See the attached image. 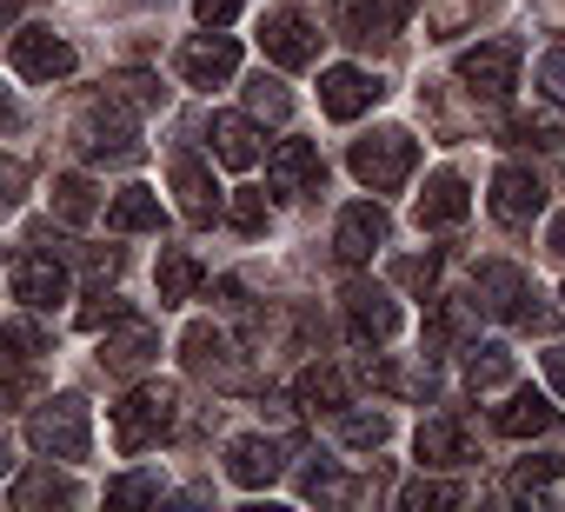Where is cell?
<instances>
[{
  "label": "cell",
  "mask_w": 565,
  "mask_h": 512,
  "mask_svg": "<svg viewBox=\"0 0 565 512\" xmlns=\"http://www.w3.org/2000/svg\"><path fill=\"white\" fill-rule=\"evenodd\" d=\"M28 446H34L41 459H87V446H94L87 399H81V393H61V399H47V406L28 419Z\"/></svg>",
  "instance_id": "obj_3"
},
{
  "label": "cell",
  "mask_w": 565,
  "mask_h": 512,
  "mask_svg": "<svg viewBox=\"0 0 565 512\" xmlns=\"http://www.w3.org/2000/svg\"><path fill=\"white\" fill-rule=\"evenodd\" d=\"M380 94H386V87H380L366 67H327V74H320V107H327L333 120H360Z\"/></svg>",
  "instance_id": "obj_18"
},
{
  "label": "cell",
  "mask_w": 565,
  "mask_h": 512,
  "mask_svg": "<svg viewBox=\"0 0 565 512\" xmlns=\"http://www.w3.org/2000/svg\"><path fill=\"white\" fill-rule=\"evenodd\" d=\"M173 426H180V386H167V380H147V386H134V393L114 406V446H120L127 459L153 452Z\"/></svg>",
  "instance_id": "obj_1"
},
{
  "label": "cell",
  "mask_w": 565,
  "mask_h": 512,
  "mask_svg": "<svg viewBox=\"0 0 565 512\" xmlns=\"http://www.w3.org/2000/svg\"><path fill=\"white\" fill-rule=\"evenodd\" d=\"M466 380H472V386H505V380H512V353H505L499 340L466 346Z\"/></svg>",
  "instance_id": "obj_34"
},
{
  "label": "cell",
  "mask_w": 565,
  "mask_h": 512,
  "mask_svg": "<svg viewBox=\"0 0 565 512\" xmlns=\"http://www.w3.org/2000/svg\"><path fill=\"white\" fill-rule=\"evenodd\" d=\"M226 479H233V486H246V492L273 486V479H279V446H273V439H259V433H239V439L226 446Z\"/></svg>",
  "instance_id": "obj_20"
},
{
  "label": "cell",
  "mask_w": 565,
  "mask_h": 512,
  "mask_svg": "<svg viewBox=\"0 0 565 512\" xmlns=\"http://www.w3.org/2000/svg\"><path fill=\"white\" fill-rule=\"evenodd\" d=\"M0 472H8V439H0Z\"/></svg>",
  "instance_id": "obj_52"
},
{
  "label": "cell",
  "mask_w": 565,
  "mask_h": 512,
  "mask_svg": "<svg viewBox=\"0 0 565 512\" xmlns=\"http://www.w3.org/2000/svg\"><path fill=\"white\" fill-rule=\"evenodd\" d=\"M180 360H186V373H200V380H213V386H246V366L233 360L226 333H220V327H206V320L180 333Z\"/></svg>",
  "instance_id": "obj_12"
},
{
  "label": "cell",
  "mask_w": 565,
  "mask_h": 512,
  "mask_svg": "<svg viewBox=\"0 0 565 512\" xmlns=\"http://www.w3.org/2000/svg\"><path fill=\"white\" fill-rule=\"evenodd\" d=\"M472 294H479V307H486L492 320H519V327H539V320H545V313L532 307V280H525L512 260H479Z\"/></svg>",
  "instance_id": "obj_4"
},
{
  "label": "cell",
  "mask_w": 565,
  "mask_h": 512,
  "mask_svg": "<svg viewBox=\"0 0 565 512\" xmlns=\"http://www.w3.org/2000/svg\"><path fill=\"white\" fill-rule=\"evenodd\" d=\"M539 206H545L539 173H525V167H499V173H492V220H499V226H532Z\"/></svg>",
  "instance_id": "obj_15"
},
{
  "label": "cell",
  "mask_w": 565,
  "mask_h": 512,
  "mask_svg": "<svg viewBox=\"0 0 565 512\" xmlns=\"http://www.w3.org/2000/svg\"><path fill=\"white\" fill-rule=\"evenodd\" d=\"M466 333H472V313H466V300L446 294V300L433 307V320H426V353H446V346H459Z\"/></svg>",
  "instance_id": "obj_28"
},
{
  "label": "cell",
  "mask_w": 565,
  "mask_h": 512,
  "mask_svg": "<svg viewBox=\"0 0 565 512\" xmlns=\"http://www.w3.org/2000/svg\"><path fill=\"white\" fill-rule=\"evenodd\" d=\"M347 327H353V340H366V346L393 340V333H399V307H393V294L353 280V287H347Z\"/></svg>",
  "instance_id": "obj_16"
},
{
  "label": "cell",
  "mask_w": 565,
  "mask_h": 512,
  "mask_svg": "<svg viewBox=\"0 0 565 512\" xmlns=\"http://www.w3.org/2000/svg\"><path fill=\"white\" fill-rule=\"evenodd\" d=\"M413 446H419V466H466V459H472V446H466V426H459L452 413L426 419Z\"/></svg>",
  "instance_id": "obj_24"
},
{
  "label": "cell",
  "mask_w": 565,
  "mask_h": 512,
  "mask_svg": "<svg viewBox=\"0 0 565 512\" xmlns=\"http://www.w3.org/2000/svg\"><path fill=\"white\" fill-rule=\"evenodd\" d=\"M386 239H393V220H386L380 200H353V206L340 213V226H333V253H340L347 267H366Z\"/></svg>",
  "instance_id": "obj_8"
},
{
  "label": "cell",
  "mask_w": 565,
  "mask_h": 512,
  "mask_svg": "<svg viewBox=\"0 0 565 512\" xmlns=\"http://www.w3.org/2000/svg\"><path fill=\"white\" fill-rule=\"evenodd\" d=\"M14 14H21V0H0V28H8Z\"/></svg>",
  "instance_id": "obj_51"
},
{
  "label": "cell",
  "mask_w": 565,
  "mask_h": 512,
  "mask_svg": "<svg viewBox=\"0 0 565 512\" xmlns=\"http://www.w3.org/2000/svg\"><path fill=\"white\" fill-rule=\"evenodd\" d=\"M107 320H120V300H107V294H94V300L81 307V327H87V333H100Z\"/></svg>",
  "instance_id": "obj_46"
},
{
  "label": "cell",
  "mask_w": 565,
  "mask_h": 512,
  "mask_svg": "<svg viewBox=\"0 0 565 512\" xmlns=\"http://www.w3.org/2000/svg\"><path fill=\"white\" fill-rule=\"evenodd\" d=\"M393 280L433 294V280H439V253H406V260H393Z\"/></svg>",
  "instance_id": "obj_38"
},
{
  "label": "cell",
  "mask_w": 565,
  "mask_h": 512,
  "mask_svg": "<svg viewBox=\"0 0 565 512\" xmlns=\"http://www.w3.org/2000/svg\"><path fill=\"white\" fill-rule=\"evenodd\" d=\"M333 433H340V446L373 452V446L393 439V419H386V413H333Z\"/></svg>",
  "instance_id": "obj_31"
},
{
  "label": "cell",
  "mask_w": 565,
  "mask_h": 512,
  "mask_svg": "<svg viewBox=\"0 0 565 512\" xmlns=\"http://www.w3.org/2000/svg\"><path fill=\"white\" fill-rule=\"evenodd\" d=\"M233 74H239V47H233V34L206 28L200 41L180 47V81H186V87H220V81H233Z\"/></svg>",
  "instance_id": "obj_13"
},
{
  "label": "cell",
  "mask_w": 565,
  "mask_h": 512,
  "mask_svg": "<svg viewBox=\"0 0 565 512\" xmlns=\"http://www.w3.org/2000/svg\"><path fill=\"white\" fill-rule=\"evenodd\" d=\"M545 239H552V253H558V260H565V213L552 220V233H545Z\"/></svg>",
  "instance_id": "obj_49"
},
{
  "label": "cell",
  "mask_w": 565,
  "mask_h": 512,
  "mask_svg": "<svg viewBox=\"0 0 565 512\" xmlns=\"http://www.w3.org/2000/svg\"><path fill=\"white\" fill-rule=\"evenodd\" d=\"M81 147H87V160H140L134 120H127V107H120L114 94L87 107V120H81Z\"/></svg>",
  "instance_id": "obj_9"
},
{
  "label": "cell",
  "mask_w": 565,
  "mask_h": 512,
  "mask_svg": "<svg viewBox=\"0 0 565 512\" xmlns=\"http://www.w3.org/2000/svg\"><path fill=\"white\" fill-rule=\"evenodd\" d=\"M14 505H21V512L74 505V479H61V472H54V459H47V466H34V472H21V479H14Z\"/></svg>",
  "instance_id": "obj_25"
},
{
  "label": "cell",
  "mask_w": 565,
  "mask_h": 512,
  "mask_svg": "<svg viewBox=\"0 0 565 512\" xmlns=\"http://www.w3.org/2000/svg\"><path fill=\"white\" fill-rule=\"evenodd\" d=\"M167 173H173L180 213H186L193 226L220 220V186H213V173H206V160H200V153H173V160H167Z\"/></svg>",
  "instance_id": "obj_19"
},
{
  "label": "cell",
  "mask_w": 565,
  "mask_h": 512,
  "mask_svg": "<svg viewBox=\"0 0 565 512\" xmlns=\"http://www.w3.org/2000/svg\"><path fill=\"white\" fill-rule=\"evenodd\" d=\"M206 140H213V160H226V167H253L259 160V127L246 114H213Z\"/></svg>",
  "instance_id": "obj_21"
},
{
  "label": "cell",
  "mask_w": 565,
  "mask_h": 512,
  "mask_svg": "<svg viewBox=\"0 0 565 512\" xmlns=\"http://www.w3.org/2000/svg\"><path fill=\"white\" fill-rule=\"evenodd\" d=\"M153 353H160V327H153V320H140V313L107 320V346H100V360H107L114 373H140Z\"/></svg>",
  "instance_id": "obj_17"
},
{
  "label": "cell",
  "mask_w": 565,
  "mask_h": 512,
  "mask_svg": "<svg viewBox=\"0 0 565 512\" xmlns=\"http://www.w3.org/2000/svg\"><path fill=\"white\" fill-rule=\"evenodd\" d=\"M107 94H114L120 107H160V94H167V87H160L153 74H114V81H107Z\"/></svg>",
  "instance_id": "obj_37"
},
{
  "label": "cell",
  "mask_w": 565,
  "mask_h": 512,
  "mask_svg": "<svg viewBox=\"0 0 565 512\" xmlns=\"http://www.w3.org/2000/svg\"><path fill=\"white\" fill-rule=\"evenodd\" d=\"M21 186H28V167L21 160H0V213L21 200Z\"/></svg>",
  "instance_id": "obj_45"
},
{
  "label": "cell",
  "mask_w": 565,
  "mask_h": 512,
  "mask_svg": "<svg viewBox=\"0 0 565 512\" xmlns=\"http://www.w3.org/2000/svg\"><path fill=\"white\" fill-rule=\"evenodd\" d=\"M193 294H200V260L180 253V246H167L160 253V307H186Z\"/></svg>",
  "instance_id": "obj_27"
},
{
  "label": "cell",
  "mask_w": 565,
  "mask_h": 512,
  "mask_svg": "<svg viewBox=\"0 0 565 512\" xmlns=\"http://www.w3.org/2000/svg\"><path fill=\"white\" fill-rule=\"evenodd\" d=\"M558 313H565V287H558Z\"/></svg>",
  "instance_id": "obj_53"
},
{
  "label": "cell",
  "mask_w": 565,
  "mask_h": 512,
  "mask_svg": "<svg viewBox=\"0 0 565 512\" xmlns=\"http://www.w3.org/2000/svg\"><path fill=\"white\" fill-rule=\"evenodd\" d=\"M14 300L28 313H54L67 300V267L54 260V253H21L14 260Z\"/></svg>",
  "instance_id": "obj_14"
},
{
  "label": "cell",
  "mask_w": 565,
  "mask_h": 512,
  "mask_svg": "<svg viewBox=\"0 0 565 512\" xmlns=\"http://www.w3.org/2000/svg\"><path fill=\"white\" fill-rule=\"evenodd\" d=\"M406 512H446V505H466V486H446V479H413L399 492Z\"/></svg>",
  "instance_id": "obj_35"
},
{
  "label": "cell",
  "mask_w": 565,
  "mask_h": 512,
  "mask_svg": "<svg viewBox=\"0 0 565 512\" xmlns=\"http://www.w3.org/2000/svg\"><path fill=\"white\" fill-rule=\"evenodd\" d=\"M413 167H419V140H413L406 127H380V134L353 140V180H360V186H373V193L406 186V180H413Z\"/></svg>",
  "instance_id": "obj_2"
},
{
  "label": "cell",
  "mask_w": 565,
  "mask_h": 512,
  "mask_svg": "<svg viewBox=\"0 0 565 512\" xmlns=\"http://www.w3.org/2000/svg\"><path fill=\"white\" fill-rule=\"evenodd\" d=\"M226 220H233L239 233H259V226H266V193H259V186H239L233 206H226Z\"/></svg>",
  "instance_id": "obj_39"
},
{
  "label": "cell",
  "mask_w": 565,
  "mask_h": 512,
  "mask_svg": "<svg viewBox=\"0 0 565 512\" xmlns=\"http://www.w3.org/2000/svg\"><path fill=\"white\" fill-rule=\"evenodd\" d=\"M327 186V167H320V147L313 140H279L273 160H266V193L273 200H307Z\"/></svg>",
  "instance_id": "obj_7"
},
{
  "label": "cell",
  "mask_w": 565,
  "mask_h": 512,
  "mask_svg": "<svg viewBox=\"0 0 565 512\" xmlns=\"http://www.w3.org/2000/svg\"><path fill=\"white\" fill-rule=\"evenodd\" d=\"M107 226H114V233H160V193H147V186H127V193H114V206H107Z\"/></svg>",
  "instance_id": "obj_26"
},
{
  "label": "cell",
  "mask_w": 565,
  "mask_h": 512,
  "mask_svg": "<svg viewBox=\"0 0 565 512\" xmlns=\"http://www.w3.org/2000/svg\"><path fill=\"white\" fill-rule=\"evenodd\" d=\"M406 8H413V0H340V8H333V28H340V41H353V47H393L399 28H406Z\"/></svg>",
  "instance_id": "obj_5"
},
{
  "label": "cell",
  "mask_w": 565,
  "mask_h": 512,
  "mask_svg": "<svg viewBox=\"0 0 565 512\" xmlns=\"http://www.w3.org/2000/svg\"><path fill=\"white\" fill-rule=\"evenodd\" d=\"M294 393H300V406H313V413H340V406H347V380H340V366H307Z\"/></svg>",
  "instance_id": "obj_29"
},
{
  "label": "cell",
  "mask_w": 565,
  "mask_h": 512,
  "mask_svg": "<svg viewBox=\"0 0 565 512\" xmlns=\"http://www.w3.org/2000/svg\"><path fill=\"white\" fill-rule=\"evenodd\" d=\"M505 134H512V147H558V127L552 120H532V114H512Z\"/></svg>",
  "instance_id": "obj_41"
},
{
  "label": "cell",
  "mask_w": 565,
  "mask_h": 512,
  "mask_svg": "<svg viewBox=\"0 0 565 512\" xmlns=\"http://www.w3.org/2000/svg\"><path fill=\"white\" fill-rule=\"evenodd\" d=\"M239 8H246V0H193V21H200V28H226Z\"/></svg>",
  "instance_id": "obj_44"
},
{
  "label": "cell",
  "mask_w": 565,
  "mask_h": 512,
  "mask_svg": "<svg viewBox=\"0 0 565 512\" xmlns=\"http://www.w3.org/2000/svg\"><path fill=\"white\" fill-rule=\"evenodd\" d=\"M94 213H100L94 186H87L81 173H61V180H54V220H67V226H87Z\"/></svg>",
  "instance_id": "obj_30"
},
{
  "label": "cell",
  "mask_w": 565,
  "mask_h": 512,
  "mask_svg": "<svg viewBox=\"0 0 565 512\" xmlns=\"http://www.w3.org/2000/svg\"><path fill=\"white\" fill-rule=\"evenodd\" d=\"M8 61H14L21 81H67L74 74V47L54 28H21L14 47H8Z\"/></svg>",
  "instance_id": "obj_10"
},
{
  "label": "cell",
  "mask_w": 565,
  "mask_h": 512,
  "mask_svg": "<svg viewBox=\"0 0 565 512\" xmlns=\"http://www.w3.org/2000/svg\"><path fill=\"white\" fill-rule=\"evenodd\" d=\"M459 81L486 100H505L519 81V41H479L472 54H459Z\"/></svg>",
  "instance_id": "obj_11"
},
{
  "label": "cell",
  "mask_w": 565,
  "mask_h": 512,
  "mask_svg": "<svg viewBox=\"0 0 565 512\" xmlns=\"http://www.w3.org/2000/svg\"><path fill=\"white\" fill-rule=\"evenodd\" d=\"M545 380H552V393H565V346L545 353Z\"/></svg>",
  "instance_id": "obj_48"
},
{
  "label": "cell",
  "mask_w": 565,
  "mask_h": 512,
  "mask_svg": "<svg viewBox=\"0 0 565 512\" xmlns=\"http://www.w3.org/2000/svg\"><path fill=\"white\" fill-rule=\"evenodd\" d=\"M28 393H34V380H28V373H14V380H0V413H8L14 399H28Z\"/></svg>",
  "instance_id": "obj_47"
},
{
  "label": "cell",
  "mask_w": 565,
  "mask_h": 512,
  "mask_svg": "<svg viewBox=\"0 0 565 512\" xmlns=\"http://www.w3.org/2000/svg\"><path fill=\"white\" fill-rule=\"evenodd\" d=\"M259 47H266L273 67H313L320 61V28L300 8H273L266 28H259Z\"/></svg>",
  "instance_id": "obj_6"
},
{
  "label": "cell",
  "mask_w": 565,
  "mask_h": 512,
  "mask_svg": "<svg viewBox=\"0 0 565 512\" xmlns=\"http://www.w3.org/2000/svg\"><path fill=\"white\" fill-rule=\"evenodd\" d=\"M539 87H545L552 107H565V47H552V54L539 61Z\"/></svg>",
  "instance_id": "obj_43"
},
{
  "label": "cell",
  "mask_w": 565,
  "mask_h": 512,
  "mask_svg": "<svg viewBox=\"0 0 565 512\" xmlns=\"http://www.w3.org/2000/svg\"><path fill=\"white\" fill-rule=\"evenodd\" d=\"M466 206H472L466 180H459V173H433L413 213H419V226H459V220H466Z\"/></svg>",
  "instance_id": "obj_22"
},
{
  "label": "cell",
  "mask_w": 565,
  "mask_h": 512,
  "mask_svg": "<svg viewBox=\"0 0 565 512\" xmlns=\"http://www.w3.org/2000/svg\"><path fill=\"white\" fill-rule=\"evenodd\" d=\"M492 426H499L505 439H532V433H552V426H558V406H552L545 393H532V386H525V393H512V399L499 406V419H492Z\"/></svg>",
  "instance_id": "obj_23"
},
{
  "label": "cell",
  "mask_w": 565,
  "mask_h": 512,
  "mask_svg": "<svg viewBox=\"0 0 565 512\" xmlns=\"http://www.w3.org/2000/svg\"><path fill=\"white\" fill-rule=\"evenodd\" d=\"M558 466H565V459H552V452H532V459H519L512 486H519V492H532V486H552V479H558Z\"/></svg>",
  "instance_id": "obj_42"
},
{
  "label": "cell",
  "mask_w": 565,
  "mask_h": 512,
  "mask_svg": "<svg viewBox=\"0 0 565 512\" xmlns=\"http://www.w3.org/2000/svg\"><path fill=\"white\" fill-rule=\"evenodd\" d=\"M246 107H253V120H287V114H294V94L279 87L273 74H253V81H246Z\"/></svg>",
  "instance_id": "obj_36"
},
{
  "label": "cell",
  "mask_w": 565,
  "mask_h": 512,
  "mask_svg": "<svg viewBox=\"0 0 565 512\" xmlns=\"http://www.w3.org/2000/svg\"><path fill=\"white\" fill-rule=\"evenodd\" d=\"M14 120H21V114H14V100H8V94H0V127H14Z\"/></svg>",
  "instance_id": "obj_50"
},
{
  "label": "cell",
  "mask_w": 565,
  "mask_h": 512,
  "mask_svg": "<svg viewBox=\"0 0 565 512\" xmlns=\"http://www.w3.org/2000/svg\"><path fill=\"white\" fill-rule=\"evenodd\" d=\"M41 353H47V333L34 320H8V327H0V366H28Z\"/></svg>",
  "instance_id": "obj_33"
},
{
  "label": "cell",
  "mask_w": 565,
  "mask_h": 512,
  "mask_svg": "<svg viewBox=\"0 0 565 512\" xmlns=\"http://www.w3.org/2000/svg\"><path fill=\"white\" fill-rule=\"evenodd\" d=\"M479 8H486V0H426V34L452 41V34H466L479 21Z\"/></svg>",
  "instance_id": "obj_32"
},
{
  "label": "cell",
  "mask_w": 565,
  "mask_h": 512,
  "mask_svg": "<svg viewBox=\"0 0 565 512\" xmlns=\"http://www.w3.org/2000/svg\"><path fill=\"white\" fill-rule=\"evenodd\" d=\"M140 499H160V472H127L107 486V505H140Z\"/></svg>",
  "instance_id": "obj_40"
}]
</instances>
